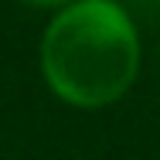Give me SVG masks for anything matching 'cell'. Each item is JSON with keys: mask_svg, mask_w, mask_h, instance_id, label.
Returning <instances> with one entry per match:
<instances>
[{"mask_svg": "<svg viewBox=\"0 0 160 160\" xmlns=\"http://www.w3.org/2000/svg\"><path fill=\"white\" fill-rule=\"evenodd\" d=\"M140 72V34L116 0H75L41 38V75L75 109H102L129 92Z\"/></svg>", "mask_w": 160, "mask_h": 160, "instance_id": "6da1fadb", "label": "cell"}, {"mask_svg": "<svg viewBox=\"0 0 160 160\" xmlns=\"http://www.w3.org/2000/svg\"><path fill=\"white\" fill-rule=\"evenodd\" d=\"M17 3H24V7H31V10H65L68 3H75V0H17Z\"/></svg>", "mask_w": 160, "mask_h": 160, "instance_id": "7a4b0ae2", "label": "cell"}, {"mask_svg": "<svg viewBox=\"0 0 160 160\" xmlns=\"http://www.w3.org/2000/svg\"><path fill=\"white\" fill-rule=\"evenodd\" d=\"M157 3H160V0H157Z\"/></svg>", "mask_w": 160, "mask_h": 160, "instance_id": "3957f363", "label": "cell"}]
</instances>
